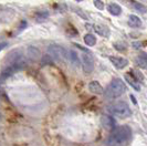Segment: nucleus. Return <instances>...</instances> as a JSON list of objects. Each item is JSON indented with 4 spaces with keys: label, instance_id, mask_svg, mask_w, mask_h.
<instances>
[{
    "label": "nucleus",
    "instance_id": "1",
    "mask_svg": "<svg viewBox=\"0 0 147 146\" xmlns=\"http://www.w3.org/2000/svg\"><path fill=\"white\" fill-rule=\"evenodd\" d=\"M132 136V130L127 125H122L115 127L110 136V144L114 146H123L131 139Z\"/></svg>",
    "mask_w": 147,
    "mask_h": 146
},
{
    "label": "nucleus",
    "instance_id": "2",
    "mask_svg": "<svg viewBox=\"0 0 147 146\" xmlns=\"http://www.w3.org/2000/svg\"><path fill=\"white\" fill-rule=\"evenodd\" d=\"M125 91L126 85L123 81L121 79H113L105 91V96L109 100H115L124 94Z\"/></svg>",
    "mask_w": 147,
    "mask_h": 146
},
{
    "label": "nucleus",
    "instance_id": "3",
    "mask_svg": "<svg viewBox=\"0 0 147 146\" xmlns=\"http://www.w3.org/2000/svg\"><path fill=\"white\" fill-rule=\"evenodd\" d=\"M48 54L53 60L57 61H66L69 60V52L66 51L65 48L59 44H50L48 47Z\"/></svg>",
    "mask_w": 147,
    "mask_h": 146
},
{
    "label": "nucleus",
    "instance_id": "4",
    "mask_svg": "<svg viewBox=\"0 0 147 146\" xmlns=\"http://www.w3.org/2000/svg\"><path fill=\"white\" fill-rule=\"evenodd\" d=\"M110 111L111 113H113L114 115H116L119 118H126L132 114V111L129 109L128 104L126 102H123V101L114 103L110 107Z\"/></svg>",
    "mask_w": 147,
    "mask_h": 146
},
{
    "label": "nucleus",
    "instance_id": "5",
    "mask_svg": "<svg viewBox=\"0 0 147 146\" xmlns=\"http://www.w3.org/2000/svg\"><path fill=\"white\" fill-rule=\"evenodd\" d=\"M81 63L82 68H83L85 73H91L93 71V69H94V59H93L92 53L88 50H84V52L82 53Z\"/></svg>",
    "mask_w": 147,
    "mask_h": 146
},
{
    "label": "nucleus",
    "instance_id": "6",
    "mask_svg": "<svg viewBox=\"0 0 147 146\" xmlns=\"http://www.w3.org/2000/svg\"><path fill=\"white\" fill-rule=\"evenodd\" d=\"M101 122H102V125L109 131H113L115 128V120L109 114H104L101 118Z\"/></svg>",
    "mask_w": 147,
    "mask_h": 146
},
{
    "label": "nucleus",
    "instance_id": "7",
    "mask_svg": "<svg viewBox=\"0 0 147 146\" xmlns=\"http://www.w3.org/2000/svg\"><path fill=\"white\" fill-rule=\"evenodd\" d=\"M27 57L31 61H38L41 57V52H40V50L38 49L37 47L29 45L27 48Z\"/></svg>",
    "mask_w": 147,
    "mask_h": 146
},
{
    "label": "nucleus",
    "instance_id": "8",
    "mask_svg": "<svg viewBox=\"0 0 147 146\" xmlns=\"http://www.w3.org/2000/svg\"><path fill=\"white\" fill-rule=\"evenodd\" d=\"M127 3L131 6V8H133L134 10H136V11H138V12H142V14L147 12L146 6L143 5V3H140V2H138V1H136V0H127Z\"/></svg>",
    "mask_w": 147,
    "mask_h": 146
},
{
    "label": "nucleus",
    "instance_id": "9",
    "mask_svg": "<svg viewBox=\"0 0 147 146\" xmlns=\"http://www.w3.org/2000/svg\"><path fill=\"white\" fill-rule=\"evenodd\" d=\"M110 61L115 66L117 69H123L128 64V61L124 58H118V57H110Z\"/></svg>",
    "mask_w": 147,
    "mask_h": 146
},
{
    "label": "nucleus",
    "instance_id": "10",
    "mask_svg": "<svg viewBox=\"0 0 147 146\" xmlns=\"http://www.w3.org/2000/svg\"><path fill=\"white\" fill-rule=\"evenodd\" d=\"M88 90L90 92H92L93 94H102L103 93V88L102 85L97 82V81H92L88 84Z\"/></svg>",
    "mask_w": 147,
    "mask_h": 146
},
{
    "label": "nucleus",
    "instance_id": "11",
    "mask_svg": "<svg viewBox=\"0 0 147 146\" xmlns=\"http://www.w3.org/2000/svg\"><path fill=\"white\" fill-rule=\"evenodd\" d=\"M21 58H23L21 51L20 50H13L7 55V61L9 64H12V63H15L16 61H18L19 59Z\"/></svg>",
    "mask_w": 147,
    "mask_h": 146
},
{
    "label": "nucleus",
    "instance_id": "12",
    "mask_svg": "<svg viewBox=\"0 0 147 146\" xmlns=\"http://www.w3.org/2000/svg\"><path fill=\"white\" fill-rule=\"evenodd\" d=\"M93 28H94L96 33L100 34V36H109V34H110V30H109V28L105 27V26H103V24H94Z\"/></svg>",
    "mask_w": 147,
    "mask_h": 146
},
{
    "label": "nucleus",
    "instance_id": "13",
    "mask_svg": "<svg viewBox=\"0 0 147 146\" xmlns=\"http://www.w3.org/2000/svg\"><path fill=\"white\" fill-rule=\"evenodd\" d=\"M125 79L126 81L128 82V84L132 87L134 90H136V91H140V85L138 84V82H137V79L136 78H134L132 76L131 74H125Z\"/></svg>",
    "mask_w": 147,
    "mask_h": 146
},
{
    "label": "nucleus",
    "instance_id": "14",
    "mask_svg": "<svg viewBox=\"0 0 147 146\" xmlns=\"http://www.w3.org/2000/svg\"><path fill=\"white\" fill-rule=\"evenodd\" d=\"M136 63L142 69H147V53L145 52L140 53V55L136 59Z\"/></svg>",
    "mask_w": 147,
    "mask_h": 146
},
{
    "label": "nucleus",
    "instance_id": "15",
    "mask_svg": "<svg viewBox=\"0 0 147 146\" xmlns=\"http://www.w3.org/2000/svg\"><path fill=\"white\" fill-rule=\"evenodd\" d=\"M128 24L131 27H133V28H137V27L142 26V20H140L137 16L131 15L128 17Z\"/></svg>",
    "mask_w": 147,
    "mask_h": 146
},
{
    "label": "nucleus",
    "instance_id": "16",
    "mask_svg": "<svg viewBox=\"0 0 147 146\" xmlns=\"http://www.w3.org/2000/svg\"><path fill=\"white\" fill-rule=\"evenodd\" d=\"M107 10H109V12H110L111 15L113 16H119L122 14V9L116 3H111L110 6L107 7Z\"/></svg>",
    "mask_w": 147,
    "mask_h": 146
},
{
    "label": "nucleus",
    "instance_id": "17",
    "mask_svg": "<svg viewBox=\"0 0 147 146\" xmlns=\"http://www.w3.org/2000/svg\"><path fill=\"white\" fill-rule=\"evenodd\" d=\"M69 60L71 61V63L75 66H79L80 64V59H79V55L75 51H69Z\"/></svg>",
    "mask_w": 147,
    "mask_h": 146
},
{
    "label": "nucleus",
    "instance_id": "18",
    "mask_svg": "<svg viewBox=\"0 0 147 146\" xmlns=\"http://www.w3.org/2000/svg\"><path fill=\"white\" fill-rule=\"evenodd\" d=\"M84 42L88 44V45H90V47H92V45H94L96 43V38L93 34L88 33V34L84 36Z\"/></svg>",
    "mask_w": 147,
    "mask_h": 146
},
{
    "label": "nucleus",
    "instance_id": "19",
    "mask_svg": "<svg viewBox=\"0 0 147 146\" xmlns=\"http://www.w3.org/2000/svg\"><path fill=\"white\" fill-rule=\"evenodd\" d=\"M94 6L100 10H103L104 9V3L102 0H94Z\"/></svg>",
    "mask_w": 147,
    "mask_h": 146
},
{
    "label": "nucleus",
    "instance_id": "20",
    "mask_svg": "<svg viewBox=\"0 0 147 146\" xmlns=\"http://www.w3.org/2000/svg\"><path fill=\"white\" fill-rule=\"evenodd\" d=\"M7 45H8L7 42H1V43H0V52L2 51L5 48H7Z\"/></svg>",
    "mask_w": 147,
    "mask_h": 146
},
{
    "label": "nucleus",
    "instance_id": "21",
    "mask_svg": "<svg viewBox=\"0 0 147 146\" xmlns=\"http://www.w3.org/2000/svg\"><path fill=\"white\" fill-rule=\"evenodd\" d=\"M115 48H116L117 50H125V47H124V45H121V44L118 45L117 43L115 44Z\"/></svg>",
    "mask_w": 147,
    "mask_h": 146
},
{
    "label": "nucleus",
    "instance_id": "22",
    "mask_svg": "<svg viewBox=\"0 0 147 146\" xmlns=\"http://www.w3.org/2000/svg\"><path fill=\"white\" fill-rule=\"evenodd\" d=\"M75 1H83V0H75Z\"/></svg>",
    "mask_w": 147,
    "mask_h": 146
},
{
    "label": "nucleus",
    "instance_id": "23",
    "mask_svg": "<svg viewBox=\"0 0 147 146\" xmlns=\"http://www.w3.org/2000/svg\"><path fill=\"white\" fill-rule=\"evenodd\" d=\"M0 120H1V114H0Z\"/></svg>",
    "mask_w": 147,
    "mask_h": 146
}]
</instances>
